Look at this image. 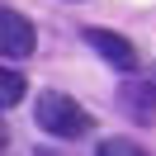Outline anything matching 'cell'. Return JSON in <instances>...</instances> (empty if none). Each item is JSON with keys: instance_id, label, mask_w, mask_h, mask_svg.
Returning <instances> with one entry per match:
<instances>
[{"instance_id": "6da1fadb", "label": "cell", "mask_w": 156, "mask_h": 156, "mask_svg": "<svg viewBox=\"0 0 156 156\" xmlns=\"http://www.w3.org/2000/svg\"><path fill=\"white\" fill-rule=\"evenodd\" d=\"M38 123L48 128L52 137H85L95 118H90V114H85V109H80L71 95L48 90V95H38Z\"/></svg>"}, {"instance_id": "7a4b0ae2", "label": "cell", "mask_w": 156, "mask_h": 156, "mask_svg": "<svg viewBox=\"0 0 156 156\" xmlns=\"http://www.w3.org/2000/svg\"><path fill=\"white\" fill-rule=\"evenodd\" d=\"M33 24L24 19L19 10H10V5H0V57H29L33 52Z\"/></svg>"}, {"instance_id": "3957f363", "label": "cell", "mask_w": 156, "mask_h": 156, "mask_svg": "<svg viewBox=\"0 0 156 156\" xmlns=\"http://www.w3.org/2000/svg\"><path fill=\"white\" fill-rule=\"evenodd\" d=\"M85 43L109 62V66H118V71H137V48L123 38V33H114V29H85Z\"/></svg>"}, {"instance_id": "277c9868", "label": "cell", "mask_w": 156, "mask_h": 156, "mask_svg": "<svg viewBox=\"0 0 156 156\" xmlns=\"http://www.w3.org/2000/svg\"><path fill=\"white\" fill-rule=\"evenodd\" d=\"M118 104H123L128 114L147 118L156 109V80H133V85H123V90H118Z\"/></svg>"}, {"instance_id": "5b68a950", "label": "cell", "mask_w": 156, "mask_h": 156, "mask_svg": "<svg viewBox=\"0 0 156 156\" xmlns=\"http://www.w3.org/2000/svg\"><path fill=\"white\" fill-rule=\"evenodd\" d=\"M24 90H29V80H24L19 71L0 66V109H14V104L24 99Z\"/></svg>"}, {"instance_id": "8992f818", "label": "cell", "mask_w": 156, "mask_h": 156, "mask_svg": "<svg viewBox=\"0 0 156 156\" xmlns=\"http://www.w3.org/2000/svg\"><path fill=\"white\" fill-rule=\"evenodd\" d=\"M95 156H151L142 142H133V137H104V142L95 147Z\"/></svg>"}, {"instance_id": "52a82bcc", "label": "cell", "mask_w": 156, "mask_h": 156, "mask_svg": "<svg viewBox=\"0 0 156 156\" xmlns=\"http://www.w3.org/2000/svg\"><path fill=\"white\" fill-rule=\"evenodd\" d=\"M0 156H5V123H0Z\"/></svg>"}]
</instances>
